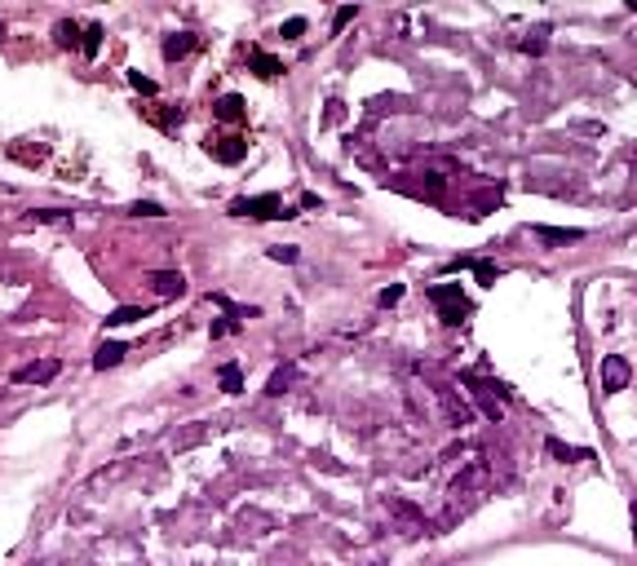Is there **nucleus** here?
Instances as JSON below:
<instances>
[{
	"label": "nucleus",
	"instance_id": "nucleus-1",
	"mask_svg": "<svg viewBox=\"0 0 637 566\" xmlns=\"http://www.w3.org/2000/svg\"><path fill=\"white\" fill-rule=\"evenodd\" d=\"M231 217L239 222H274V217H283V199L266 190V195H248V199H235L231 203Z\"/></svg>",
	"mask_w": 637,
	"mask_h": 566
},
{
	"label": "nucleus",
	"instance_id": "nucleus-2",
	"mask_svg": "<svg viewBox=\"0 0 637 566\" xmlns=\"http://www.w3.org/2000/svg\"><path fill=\"white\" fill-rule=\"evenodd\" d=\"M429 301L438 306V319L447 323V328H456V323L470 315V301H465L461 283H434V288H429Z\"/></svg>",
	"mask_w": 637,
	"mask_h": 566
},
{
	"label": "nucleus",
	"instance_id": "nucleus-3",
	"mask_svg": "<svg viewBox=\"0 0 637 566\" xmlns=\"http://www.w3.org/2000/svg\"><path fill=\"white\" fill-rule=\"evenodd\" d=\"M597 376H602V394H620L624 385L633 381V367H629V358H624V354H606L602 367H597Z\"/></svg>",
	"mask_w": 637,
	"mask_h": 566
},
{
	"label": "nucleus",
	"instance_id": "nucleus-4",
	"mask_svg": "<svg viewBox=\"0 0 637 566\" xmlns=\"http://www.w3.org/2000/svg\"><path fill=\"white\" fill-rule=\"evenodd\" d=\"M204 147H208V155L217 164H226V168H235V164L248 160V142L244 138H217V142H204Z\"/></svg>",
	"mask_w": 637,
	"mask_h": 566
},
{
	"label": "nucleus",
	"instance_id": "nucleus-5",
	"mask_svg": "<svg viewBox=\"0 0 637 566\" xmlns=\"http://www.w3.org/2000/svg\"><path fill=\"white\" fill-rule=\"evenodd\" d=\"M58 372H63V358H40V363L18 367V372H14V381H18V385H49Z\"/></svg>",
	"mask_w": 637,
	"mask_h": 566
},
{
	"label": "nucleus",
	"instance_id": "nucleus-6",
	"mask_svg": "<svg viewBox=\"0 0 637 566\" xmlns=\"http://www.w3.org/2000/svg\"><path fill=\"white\" fill-rule=\"evenodd\" d=\"M199 49V35L195 31H168L164 35V63H182Z\"/></svg>",
	"mask_w": 637,
	"mask_h": 566
},
{
	"label": "nucleus",
	"instance_id": "nucleus-7",
	"mask_svg": "<svg viewBox=\"0 0 637 566\" xmlns=\"http://www.w3.org/2000/svg\"><path fill=\"white\" fill-rule=\"evenodd\" d=\"M248 67H252V76H257V80H279L283 76V58H274L266 49H252L248 53Z\"/></svg>",
	"mask_w": 637,
	"mask_h": 566
},
{
	"label": "nucleus",
	"instance_id": "nucleus-8",
	"mask_svg": "<svg viewBox=\"0 0 637 566\" xmlns=\"http://www.w3.org/2000/svg\"><path fill=\"white\" fill-rule=\"evenodd\" d=\"M147 279H151V288L160 297H182L186 292V274L182 270H151Z\"/></svg>",
	"mask_w": 637,
	"mask_h": 566
},
{
	"label": "nucleus",
	"instance_id": "nucleus-9",
	"mask_svg": "<svg viewBox=\"0 0 637 566\" xmlns=\"http://www.w3.org/2000/svg\"><path fill=\"white\" fill-rule=\"evenodd\" d=\"M213 115H217L222 124H239V119L248 115V102L239 98V93H222V98L213 102Z\"/></svg>",
	"mask_w": 637,
	"mask_h": 566
},
{
	"label": "nucleus",
	"instance_id": "nucleus-10",
	"mask_svg": "<svg viewBox=\"0 0 637 566\" xmlns=\"http://www.w3.org/2000/svg\"><path fill=\"white\" fill-rule=\"evenodd\" d=\"M124 354H129V345L124 341H102L98 350H93V372H111L124 363Z\"/></svg>",
	"mask_w": 637,
	"mask_h": 566
},
{
	"label": "nucleus",
	"instance_id": "nucleus-11",
	"mask_svg": "<svg viewBox=\"0 0 637 566\" xmlns=\"http://www.w3.org/2000/svg\"><path fill=\"white\" fill-rule=\"evenodd\" d=\"M536 239L545 248H567V244H580V231H562V226H536Z\"/></svg>",
	"mask_w": 637,
	"mask_h": 566
},
{
	"label": "nucleus",
	"instance_id": "nucleus-12",
	"mask_svg": "<svg viewBox=\"0 0 637 566\" xmlns=\"http://www.w3.org/2000/svg\"><path fill=\"white\" fill-rule=\"evenodd\" d=\"M142 319H151V306H119L106 315V328H124V323H142Z\"/></svg>",
	"mask_w": 637,
	"mask_h": 566
},
{
	"label": "nucleus",
	"instance_id": "nucleus-13",
	"mask_svg": "<svg viewBox=\"0 0 637 566\" xmlns=\"http://www.w3.org/2000/svg\"><path fill=\"white\" fill-rule=\"evenodd\" d=\"M217 385H222V394H244V367H239V363H222L217 367Z\"/></svg>",
	"mask_w": 637,
	"mask_h": 566
},
{
	"label": "nucleus",
	"instance_id": "nucleus-14",
	"mask_svg": "<svg viewBox=\"0 0 637 566\" xmlns=\"http://www.w3.org/2000/svg\"><path fill=\"white\" fill-rule=\"evenodd\" d=\"M545 447H549L554 460H593V451H588V447H571V442H562V438H549Z\"/></svg>",
	"mask_w": 637,
	"mask_h": 566
},
{
	"label": "nucleus",
	"instance_id": "nucleus-15",
	"mask_svg": "<svg viewBox=\"0 0 637 566\" xmlns=\"http://www.w3.org/2000/svg\"><path fill=\"white\" fill-rule=\"evenodd\" d=\"M80 53H84V58H98V53H102V22H84V31H80Z\"/></svg>",
	"mask_w": 637,
	"mask_h": 566
},
{
	"label": "nucleus",
	"instance_id": "nucleus-16",
	"mask_svg": "<svg viewBox=\"0 0 637 566\" xmlns=\"http://www.w3.org/2000/svg\"><path fill=\"white\" fill-rule=\"evenodd\" d=\"M80 22H71V18H63V22H53V40L63 44V49H80Z\"/></svg>",
	"mask_w": 637,
	"mask_h": 566
},
{
	"label": "nucleus",
	"instance_id": "nucleus-17",
	"mask_svg": "<svg viewBox=\"0 0 637 566\" xmlns=\"http://www.w3.org/2000/svg\"><path fill=\"white\" fill-rule=\"evenodd\" d=\"M9 160H18V164H44V160H49V147H40V142H35V151H27V142H14V147H9Z\"/></svg>",
	"mask_w": 637,
	"mask_h": 566
},
{
	"label": "nucleus",
	"instance_id": "nucleus-18",
	"mask_svg": "<svg viewBox=\"0 0 637 566\" xmlns=\"http://www.w3.org/2000/svg\"><path fill=\"white\" fill-rule=\"evenodd\" d=\"M27 222L31 226H58V222H71V208H31Z\"/></svg>",
	"mask_w": 637,
	"mask_h": 566
},
{
	"label": "nucleus",
	"instance_id": "nucleus-19",
	"mask_svg": "<svg viewBox=\"0 0 637 566\" xmlns=\"http://www.w3.org/2000/svg\"><path fill=\"white\" fill-rule=\"evenodd\" d=\"M129 84H133L142 98H155V89H160V84H155L151 76H142V71H129Z\"/></svg>",
	"mask_w": 637,
	"mask_h": 566
},
{
	"label": "nucleus",
	"instance_id": "nucleus-20",
	"mask_svg": "<svg viewBox=\"0 0 637 566\" xmlns=\"http://www.w3.org/2000/svg\"><path fill=\"white\" fill-rule=\"evenodd\" d=\"M266 252H270V261H283V266H297V257H301L292 244H274V248H266Z\"/></svg>",
	"mask_w": 637,
	"mask_h": 566
},
{
	"label": "nucleus",
	"instance_id": "nucleus-21",
	"mask_svg": "<svg viewBox=\"0 0 637 566\" xmlns=\"http://www.w3.org/2000/svg\"><path fill=\"white\" fill-rule=\"evenodd\" d=\"M399 301H403V283H390V288H381L377 306H381V310H390V306H399Z\"/></svg>",
	"mask_w": 637,
	"mask_h": 566
},
{
	"label": "nucleus",
	"instance_id": "nucleus-22",
	"mask_svg": "<svg viewBox=\"0 0 637 566\" xmlns=\"http://www.w3.org/2000/svg\"><path fill=\"white\" fill-rule=\"evenodd\" d=\"M288 385H292V367H279V372H274V376H270V385H266V394H283V390H288Z\"/></svg>",
	"mask_w": 637,
	"mask_h": 566
},
{
	"label": "nucleus",
	"instance_id": "nucleus-23",
	"mask_svg": "<svg viewBox=\"0 0 637 566\" xmlns=\"http://www.w3.org/2000/svg\"><path fill=\"white\" fill-rule=\"evenodd\" d=\"M129 217H164L160 203H151V199H138L133 208H129Z\"/></svg>",
	"mask_w": 637,
	"mask_h": 566
},
{
	"label": "nucleus",
	"instance_id": "nucleus-24",
	"mask_svg": "<svg viewBox=\"0 0 637 566\" xmlns=\"http://www.w3.org/2000/svg\"><path fill=\"white\" fill-rule=\"evenodd\" d=\"M354 14H358V5H341V9H336V18H332V31L350 27V22H354Z\"/></svg>",
	"mask_w": 637,
	"mask_h": 566
},
{
	"label": "nucleus",
	"instance_id": "nucleus-25",
	"mask_svg": "<svg viewBox=\"0 0 637 566\" xmlns=\"http://www.w3.org/2000/svg\"><path fill=\"white\" fill-rule=\"evenodd\" d=\"M306 27H310V22H306V18H288L279 35H283V40H297V35H306Z\"/></svg>",
	"mask_w": 637,
	"mask_h": 566
},
{
	"label": "nucleus",
	"instance_id": "nucleus-26",
	"mask_svg": "<svg viewBox=\"0 0 637 566\" xmlns=\"http://www.w3.org/2000/svg\"><path fill=\"white\" fill-rule=\"evenodd\" d=\"M470 266L478 270V283H483V288H487L491 279H496V266H491V261H470Z\"/></svg>",
	"mask_w": 637,
	"mask_h": 566
},
{
	"label": "nucleus",
	"instance_id": "nucleus-27",
	"mask_svg": "<svg viewBox=\"0 0 637 566\" xmlns=\"http://www.w3.org/2000/svg\"><path fill=\"white\" fill-rule=\"evenodd\" d=\"M208 332H213V336H231V332H239V323H235L231 315H226V319H217V323H213Z\"/></svg>",
	"mask_w": 637,
	"mask_h": 566
},
{
	"label": "nucleus",
	"instance_id": "nucleus-28",
	"mask_svg": "<svg viewBox=\"0 0 637 566\" xmlns=\"http://www.w3.org/2000/svg\"><path fill=\"white\" fill-rule=\"evenodd\" d=\"M522 49H527V53H545V31L527 35V40H522Z\"/></svg>",
	"mask_w": 637,
	"mask_h": 566
},
{
	"label": "nucleus",
	"instance_id": "nucleus-29",
	"mask_svg": "<svg viewBox=\"0 0 637 566\" xmlns=\"http://www.w3.org/2000/svg\"><path fill=\"white\" fill-rule=\"evenodd\" d=\"M0 40H5V18H0Z\"/></svg>",
	"mask_w": 637,
	"mask_h": 566
}]
</instances>
